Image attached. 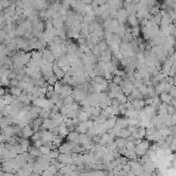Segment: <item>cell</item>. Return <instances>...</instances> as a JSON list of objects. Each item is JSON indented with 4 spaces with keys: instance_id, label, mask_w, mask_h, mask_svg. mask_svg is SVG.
<instances>
[{
    "instance_id": "6da1fadb",
    "label": "cell",
    "mask_w": 176,
    "mask_h": 176,
    "mask_svg": "<svg viewBox=\"0 0 176 176\" xmlns=\"http://www.w3.org/2000/svg\"><path fill=\"white\" fill-rule=\"evenodd\" d=\"M42 55H43L42 61L47 62V63H54L55 62L56 58L54 57V55L51 52L50 48H44L42 50Z\"/></svg>"
},
{
    "instance_id": "7a4b0ae2",
    "label": "cell",
    "mask_w": 176,
    "mask_h": 176,
    "mask_svg": "<svg viewBox=\"0 0 176 176\" xmlns=\"http://www.w3.org/2000/svg\"><path fill=\"white\" fill-rule=\"evenodd\" d=\"M128 15H130V13H128V11H126L124 7L119 8L116 15V20L119 22V24H126V21H128Z\"/></svg>"
},
{
    "instance_id": "3957f363",
    "label": "cell",
    "mask_w": 176,
    "mask_h": 176,
    "mask_svg": "<svg viewBox=\"0 0 176 176\" xmlns=\"http://www.w3.org/2000/svg\"><path fill=\"white\" fill-rule=\"evenodd\" d=\"M33 133H34V131H33L32 127L28 124V125H25V126L23 127L22 131H21V133L18 135V136L24 137V138H28V139H30V137L32 136Z\"/></svg>"
},
{
    "instance_id": "277c9868",
    "label": "cell",
    "mask_w": 176,
    "mask_h": 176,
    "mask_svg": "<svg viewBox=\"0 0 176 176\" xmlns=\"http://www.w3.org/2000/svg\"><path fill=\"white\" fill-rule=\"evenodd\" d=\"M73 97L74 99H75V101H81L83 100L84 98L87 97V95H86V92L82 91V90H80V88H76V89L73 90Z\"/></svg>"
},
{
    "instance_id": "5b68a950",
    "label": "cell",
    "mask_w": 176,
    "mask_h": 176,
    "mask_svg": "<svg viewBox=\"0 0 176 176\" xmlns=\"http://www.w3.org/2000/svg\"><path fill=\"white\" fill-rule=\"evenodd\" d=\"M58 161L63 164H74L72 154H60L58 156Z\"/></svg>"
},
{
    "instance_id": "8992f818",
    "label": "cell",
    "mask_w": 176,
    "mask_h": 176,
    "mask_svg": "<svg viewBox=\"0 0 176 176\" xmlns=\"http://www.w3.org/2000/svg\"><path fill=\"white\" fill-rule=\"evenodd\" d=\"M53 73L55 74V76L58 78V79H59V81L63 78L64 74H65L63 70H62V68L59 67V66L57 65V63H56V60H55V62L53 63Z\"/></svg>"
},
{
    "instance_id": "52a82bcc",
    "label": "cell",
    "mask_w": 176,
    "mask_h": 176,
    "mask_svg": "<svg viewBox=\"0 0 176 176\" xmlns=\"http://www.w3.org/2000/svg\"><path fill=\"white\" fill-rule=\"evenodd\" d=\"M60 154H72V141H66L58 147Z\"/></svg>"
},
{
    "instance_id": "ba28073f",
    "label": "cell",
    "mask_w": 176,
    "mask_h": 176,
    "mask_svg": "<svg viewBox=\"0 0 176 176\" xmlns=\"http://www.w3.org/2000/svg\"><path fill=\"white\" fill-rule=\"evenodd\" d=\"M158 97H160L161 102H164L166 103V104H171L172 99H173V97H172L168 92H163V93H161L158 95Z\"/></svg>"
},
{
    "instance_id": "9c48e42d",
    "label": "cell",
    "mask_w": 176,
    "mask_h": 176,
    "mask_svg": "<svg viewBox=\"0 0 176 176\" xmlns=\"http://www.w3.org/2000/svg\"><path fill=\"white\" fill-rule=\"evenodd\" d=\"M126 23H128L130 26L135 27V26H139L140 21H139V19L137 18L136 13H130L128 17V21H126Z\"/></svg>"
},
{
    "instance_id": "30bf717a",
    "label": "cell",
    "mask_w": 176,
    "mask_h": 176,
    "mask_svg": "<svg viewBox=\"0 0 176 176\" xmlns=\"http://www.w3.org/2000/svg\"><path fill=\"white\" fill-rule=\"evenodd\" d=\"M53 136H54V134H53L51 131L49 130H43V134H42V140L45 142H50L53 140Z\"/></svg>"
},
{
    "instance_id": "8fae6325",
    "label": "cell",
    "mask_w": 176,
    "mask_h": 176,
    "mask_svg": "<svg viewBox=\"0 0 176 176\" xmlns=\"http://www.w3.org/2000/svg\"><path fill=\"white\" fill-rule=\"evenodd\" d=\"M143 110L148 117L153 116V115H155V113H156V109L154 108L153 106H151V105H145V107L143 108Z\"/></svg>"
},
{
    "instance_id": "7c38bea8",
    "label": "cell",
    "mask_w": 176,
    "mask_h": 176,
    "mask_svg": "<svg viewBox=\"0 0 176 176\" xmlns=\"http://www.w3.org/2000/svg\"><path fill=\"white\" fill-rule=\"evenodd\" d=\"M115 143H116V146L117 148H123L126 147V144L128 142V140L126 138H122V137H116L114 139Z\"/></svg>"
},
{
    "instance_id": "4fadbf2b",
    "label": "cell",
    "mask_w": 176,
    "mask_h": 176,
    "mask_svg": "<svg viewBox=\"0 0 176 176\" xmlns=\"http://www.w3.org/2000/svg\"><path fill=\"white\" fill-rule=\"evenodd\" d=\"M78 119H79L80 123H81V122H86L87 120H89V119H90V115L88 114L85 110L81 109V110H79V113H78Z\"/></svg>"
},
{
    "instance_id": "5bb4252c",
    "label": "cell",
    "mask_w": 176,
    "mask_h": 176,
    "mask_svg": "<svg viewBox=\"0 0 176 176\" xmlns=\"http://www.w3.org/2000/svg\"><path fill=\"white\" fill-rule=\"evenodd\" d=\"M16 98H17V97H15L13 95H11V93L5 94V95L3 96V100H4L5 105H11V104H13V103L15 102Z\"/></svg>"
},
{
    "instance_id": "9a60e30c",
    "label": "cell",
    "mask_w": 176,
    "mask_h": 176,
    "mask_svg": "<svg viewBox=\"0 0 176 176\" xmlns=\"http://www.w3.org/2000/svg\"><path fill=\"white\" fill-rule=\"evenodd\" d=\"M75 130L77 131L78 133H80V134H82V133H87L88 127L86 126L85 122H81L79 125H77V126L75 127Z\"/></svg>"
},
{
    "instance_id": "2e32d148",
    "label": "cell",
    "mask_w": 176,
    "mask_h": 176,
    "mask_svg": "<svg viewBox=\"0 0 176 176\" xmlns=\"http://www.w3.org/2000/svg\"><path fill=\"white\" fill-rule=\"evenodd\" d=\"M9 93H11V95L15 96V97H19V96L23 94V90L21 89L19 86H17V87H11V89H9Z\"/></svg>"
},
{
    "instance_id": "e0dca14e",
    "label": "cell",
    "mask_w": 176,
    "mask_h": 176,
    "mask_svg": "<svg viewBox=\"0 0 176 176\" xmlns=\"http://www.w3.org/2000/svg\"><path fill=\"white\" fill-rule=\"evenodd\" d=\"M119 22L117 21L116 19H112V22H111V24H110V27H109L107 30H109V31H111L112 33H116V31H117V29H118V27H119Z\"/></svg>"
},
{
    "instance_id": "ac0fdd59",
    "label": "cell",
    "mask_w": 176,
    "mask_h": 176,
    "mask_svg": "<svg viewBox=\"0 0 176 176\" xmlns=\"http://www.w3.org/2000/svg\"><path fill=\"white\" fill-rule=\"evenodd\" d=\"M27 151L29 152L30 154H32V156H40V154H42V152H40V148H38V147H35L34 145H32V146H29L28 147V150Z\"/></svg>"
},
{
    "instance_id": "d6986e66",
    "label": "cell",
    "mask_w": 176,
    "mask_h": 176,
    "mask_svg": "<svg viewBox=\"0 0 176 176\" xmlns=\"http://www.w3.org/2000/svg\"><path fill=\"white\" fill-rule=\"evenodd\" d=\"M130 135H132V134H131V132L126 128L120 129V131H119L118 133H116V137H122V138H126V139L130 136Z\"/></svg>"
},
{
    "instance_id": "ffe728a7",
    "label": "cell",
    "mask_w": 176,
    "mask_h": 176,
    "mask_svg": "<svg viewBox=\"0 0 176 176\" xmlns=\"http://www.w3.org/2000/svg\"><path fill=\"white\" fill-rule=\"evenodd\" d=\"M42 134H43V130H40V131H38V132H34L32 134V136L30 137V140L32 142H34V141H36V140L42 139Z\"/></svg>"
},
{
    "instance_id": "44dd1931",
    "label": "cell",
    "mask_w": 176,
    "mask_h": 176,
    "mask_svg": "<svg viewBox=\"0 0 176 176\" xmlns=\"http://www.w3.org/2000/svg\"><path fill=\"white\" fill-rule=\"evenodd\" d=\"M46 81H47V83H48L49 85H51V86H54V85H55V83H57V81H59V79H58V78L56 77V76H55V74L53 73L52 75H50L48 78H47Z\"/></svg>"
},
{
    "instance_id": "7402d4cb",
    "label": "cell",
    "mask_w": 176,
    "mask_h": 176,
    "mask_svg": "<svg viewBox=\"0 0 176 176\" xmlns=\"http://www.w3.org/2000/svg\"><path fill=\"white\" fill-rule=\"evenodd\" d=\"M131 33H132V35H133L134 38L139 37V35H140V33H141V30H140V28H139V26L132 27V28H131Z\"/></svg>"
},
{
    "instance_id": "603a6c76",
    "label": "cell",
    "mask_w": 176,
    "mask_h": 176,
    "mask_svg": "<svg viewBox=\"0 0 176 176\" xmlns=\"http://www.w3.org/2000/svg\"><path fill=\"white\" fill-rule=\"evenodd\" d=\"M9 81H11V79H9L7 75H4V74H3V75L0 76V81H1V85H2V86L9 87Z\"/></svg>"
},
{
    "instance_id": "cb8c5ba5",
    "label": "cell",
    "mask_w": 176,
    "mask_h": 176,
    "mask_svg": "<svg viewBox=\"0 0 176 176\" xmlns=\"http://www.w3.org/2000/svg\"><path fill=\"white\" fill-rule=\"evenodd\" d=\"M139 91H140V93L142 94L144 97H146L148 94V86H146L145 83H142V85L140 86V88H139Z\"/></svg>"
},
{
    "instance_id": "d4e9b609",
    "label": "cell",
    "mask_w": 176,
    "mask_h": 176,
    "mask_svg": "<svg viewBox=\"0 0 176 176\" xmlns=\"http://www.w3.org/2000/svg\"><path fill=\"white\" fill-rule=\"evenodd\" d=\"M59 154H60L59 150H58L57 148H55V149H51V151H50V154H49V156H50L51 159H58Z\"/></svg>"
},
{
    "instance_id": "484cf974",
    "label": "cell",
    "mask_w": 176,
    "mask_h": 176,
    "mask_svg": "<svg viewBox=\"0 0 176 176\" xmlns=\"http://www.w3.org/2000/svg\"><path fill=\"white\" fill-rule=\"evenodd\" d=\"M40 152H42L43 154H50V151H51V148L48 147L47 145H45V144H43V145L40 147Z\"/></svg>"
},
{
    "instance_id": "4316f807",
    "label": "cell",
    "mask_w": 176,
    "mask_h": 176,
    "mask_svg": "<svg viewBox=\"0 0 176 176\" xmlns=\"http://www.w3.org/2000/svg\"><path fill=\"white\" fill-rule=\"evenodd\" d=\"M113 75H114V74H113L112 72H110V71H105V72H104V77H105L106 81H112Z\"/></svg>"
},
{
    "instance_id": "83f0119b",
    "label": "cell",
    "mask_w": 176,
    "mask_h": 176,
    "mask_svg": "<svg viewBox=\"0 0 176 176\" xmlns=\"http://www.w3.org/2000/svg\"><path fill=\"white\" fill-rule=\"evenodd\" d=\"M121 81H122V76H121V75H116V74H114V75H113L112 81L114 83H116V85H119V83H121Z\"/></svg>"
},
{
    "instance_id": "f1b7e54d",
    "label": "cell",
    "mask_w": 176,
    "mask_h": 176,
    "mask_svg": "<svg viewBox=\"0 0 176 176\" xmlns=\"http://www.w3.org/2000/svg\"><path fill=\"white\" fill-rule=\"evenodd\" d=\"M174 112H176L175 107H174L172 104H168V105H167V114L172 115Z\"/></svg>"
},
{
    "instance_id": "f546056e",
    "label": "cell",
    "mask_w": 176,
    "mask_h": 176,
    "mask_svg": "<svg viewBox=\"0 0 176 176\" xmlns=\"http://www.w3.org/2000/svg\"><path fill=\"white\" fill-rule=\"evenodd\" d=\"M126 148L128 150H135V148H136V144L134 143V141H128L126 144Z\"/></svg>"
},
{
    "instance_id": "4dcf8cb0",
    "label": "cell",
    "mask_w": 176,
    "mask_h": 176,
    "mask_svg": "<svg viewBox=\"0 0 176 176\" xmlns=\"http://www.w3.org/2000/svg\"><path fill=\"white\" fill-rule=\"evenodd\" d=\"M19 83H20V81L18 78H11V81H9V87H17V86H19Z\"/></svg>"
},
{
    "instance_id": "1f68e13d",
    "label": "cell",
    "mask_w": 176,
    "mask_h": 176,
    "mask_svg": "<svg viewBox=\"0 0 176 176\" xmlns=\"http://www.w3.org/2000/svg\"><path fill=\"white\" fill-rule=\"evenodd\" d=\"M168 93H169L170 95L172 96V97L175 98V99H176V87H175V86H172L171 89H170V91L168 92Z\"/></svg>"
},
{
    "instance_id": "d6a6232c",
    "label": "cell",
    "mask_w": 176,
    "mask_h": 176,
    "mask_svg": "<svg viewBox=\"0 0 176 176\" xmlns=\"http://www.w3.org/2000/svg\"><path fill=\"white\" fill-rule=\"evenodd\" d=\"M44 144V141H43L42 139H40V140H36V141H34L33 142V145L35 146V147H38V148H40V146Z\"/></svg>"
},
{
    "instance_id": "836d02e7",
    "label": "cell",
    "mask_w": 176,
    "mask_h": 176,
    "mask_svg": "<svg viewBox=\"0 0 176 176\" xmlns=\"http://www.w3.org/2000/svg\"><path fill=\"white\" fill-rule=\"evenodd\" d=\"M5 94H6V90H5L3 87H1V86H0V97H3Z\"/></svg>"
},
{
    "instance_id": "e575fe53",
    "label": "cell",
    "mask_w": 176,
    "mask_h": 176,
    "mask_svg": "<svg viewBox=\"0 0 176 176\" xmlns=\"http://www.w3.org/2000/svg\"><path fill=\"white\" fill-rule=\"evenodd\" d=\"M92 1L93 0H82V2H83L84 4H91Z\"/></svg>"
},
{
    "instance_id": "d590c367",
    "label": "cell",
    "mask_w": 176,
    "mask_h": 176,
    "mask_svg": "<svg viewBox=\"0 0 176 176\" xmlns=\"http://www.w3.org/2000/svg\"><path fill=\"white\" fill-rule=\"evenodd\" d=\"M3 11V7H2V5H1V3H0V13Z\"/></svg>"
},
{
    "instance_id": "8d00e7d4",
    "label": "cell",
    "mask_w": 176,
    "mask_h": 176,
    "mask_svg": "<svg viewBox=\"0 0 176 176\" xmlns=\"http://www.w3.org/2000/svg\"><path fill=\"white\" fill-rule=\"evenodd\" d=\"M133 1H134L135 3H137V2H139V1H140V0H133Z\"/></svg>"
},
{
    "instance_id": "74e56055",
    "label": "cell",
    "mask_w": 176,
    "mask_h": 176,
    "mask_svg": "<svg viewBox=\"0 0 176 176\" xmlns=\"http://www.w3.org/2000/svg\"><path fill=\"white\" fill-rule=\"evenodd\" d=\"M16 1H17V0H16Z\"/></svg>"
}]
</instances>
